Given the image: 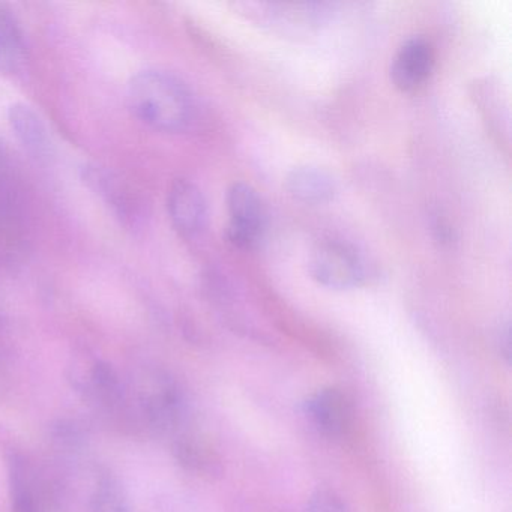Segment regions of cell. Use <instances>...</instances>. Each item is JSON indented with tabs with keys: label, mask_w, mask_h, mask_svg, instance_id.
Returning a JSON list of instances; mask_svg holds the SVG:
<instances>
[{
	"label": "cell",
	"mask_w": 512,
	"mask_h": 512,
	"mask_svg": "<svg viewBox=\"0 0 512 512\" xmlns=\"http://www.w3.org/2000/svg\"><path fill=\"white\" fill-rule=\"evenodd\" d=\"M92 512H130L118 485L104 481L98 485L92 496Z\"/></svg>",
	"instance_id": "cell-13"
},
{
	"label": "cell",
	"mask_w": 512,
	"mask_h": 512,
	"mask_svg": "<svg viewBox=\"0 0 512 512\" xmlns=\"http://www.w3.org/2000/svg\"><path fill=\"white\" fill-rule=\"evenodd\" d=\"M85 181L95 193L100 194L109 205H112L121 217H128L130 212L136 211L130 199V191L112 173L98 167H88L85 169Z\"/></svg>",
	"instance_id": "cell-11"
},
{
	"label": "cell",
	"mask_w": 512,
	"mask_h": 512,
	"mask_svg": "<svg viewBox=\"0 0 512 512\" xmlns=\"http://www.w3.org/2000/svg\"><path fill=\"white\" fill-rule=\"evenodd\" d=\"M290 196L307 205H322L334 199L338 184L331 172L319 166H298L287 175Z\"/></svg>",
	"instance_id": "cell-7"
},
{
	"label": "cell",
	"mask_w": 512,
	"mask_h": 512,
	"mask_svg": "<svg viewBox=\"0 0 512 512\" xmlns=\"http://www.w3.org/2000/svg\"><path fill=\"white\" fill-rule=\"evenodd\" d=\"M167 209L173 226L184 236H196L205 229L208 206L202 191L193 182L178 179L167 197Z\"/></svg>",
	"instance_id": "cell-5"
},
{
	"label": "cell",
	"mask_w": 512,
	"mask_h": 512,
	"mask_svg": "<svg viewBox=\"0 0 512 512\" xmlns=\"http://www.w3.org/2000/svg\"><path fill=\"white\" fill-rule=\"evenodd\" d=\"M8 121L17 140L29 154L34 155L35 158L49 157L52 149L49 130L32 107L26 104H14L8 110Z\"/></svg>",
	"instance_id": "cell-8"
},
{
	"label": "cell",
	"mask_w": 512,
	"mask_h": 512,
	"mask_svg": "<svg viewBox=\"0 0 512 512\" xmlns=\"http://www.w3.org/2000/svg\"><path fill=\"white\" fill-rule=\"evenodd\" d=\"M10 163L4 149L0 148V215L10 211Z\"/></svg>",
	"instance_id": "cell-15"
},
{
	"label": "cell",
	"mask_w": 512,
	"mask_h": 512,
	"mask_svg": "<svg viewBox=\"0 0 512 512\" xmlns=\"http://www.w3.org/2000/svg\"><path fill=\"white\" fill-rule=\"evenodd\" d=\"M128 103L140 121L155 130L176 133L193 119V97L187 86L166 71L148 70L128 83Z\"/></svg>",
	"instance_id": "cell-1"
},
{
	"label": "cell",
	"mask_w": 512,
	"mask_h": 512,
	"mask_svg": "<svg viewBox=\"0 0 512 512\" xmlns=\"http://www.w3.org/2000/svg\"><path fill=\"white\" fill-rule=\"evenodd\" d=\"M314 280L328 289L349 290L364 280V266L355 251L338 242H325L310 260Z\"/></svg>",
	"instance_id": "cell-3"
},
{
	"label": "cell",
	"mask_w": 512,
	"mask_h": 512,
	"mask_svg": "<svg viewBox=\"0 0 512 512\" xmlns=\"http://www.w3.org/2000/svg\"><path fill=\"white\" fill-rule=\"evenodd\" d=\"M227 209L229 241L239 248L256 247L266 227V209L259 193L245 182H236L227 193Z\"/></svg>",
	"instance_id": "cell-2"
},
{
	"label": "cell",
	"mask_w": 512,
	"mask_h": 512,
	"mask_svg": "<svg viewBox=\"0 0 512 512\" xmlns=\"http://www.w3.org/2000/svg\"><path fill=\"white\" fill-rule=\"evenodd\" d=\"M143 406L152 424L169 428L178 421L181 413V395L169 380H158L149 391H145Z\"/></svg>",
	"instance_id": "cell-9"
},
{
	"label": "cell",
	"mask_w": 512,
	"mask_h": 512,
	"mask_svg": "<svg viewBox=\"0 0 512 512\" xmlns=\"http://www.w3.org/2000/svg\"><path fill=\"white\" fill-rule=\"evenodd\" d=\"M434 67V50L422 37L409 38L392 59L391 80L400 91L413 92L421 88Z\"/></svg>",
	"instance_id": "cell-4"
},
{
	"label": "cell",
	"mask_w": 512,
	"mask_h": 512,
	"mask_svg": "<svg viewBox=\"0 0 512 512\" xmlns=\"http://www.w3.org/2000/svg\"><path fill=\"white\" fill-rule=\"evenodd\" d=\"M305 512H349V509L337 494L323 490L311 496Z\"/></svg>",
	"instance_id": "cell-14"
},
{
	"label": "cell",
	"mask_w": 512,
	"mask_h": 512,
	"mask_svg": "<svg viewBox=\"0 0 512 512\" xmlns=\"http://www.w3.org/2000/svg\"><path fill=\"white\" fill-rule=\"evenodd\" d=\"M26 61L22 31L11 11L0 4V70L17 73Z\"/></svg>",
	"instance_id": "cell-10"
},
{
	"label": "cell",
	"mask_w": 512,
	"mask_h": 512,
	"mask_svg": "<svg viewBox=\"0 0 512 512\" xmlns=\"http://www.w3.org/2000/svg\"><path fill=\"white\" fill-rule=\"evenodd\" d=\"M11 500L13 512H40L34 479L22 461L11 464Z\"/></svg>",
	"instance_id": "cell-12"
},
{
	"label": "cell",
	"mask_w": 512,
	"mask_h": 512,
	"mask_svg": "<svg viewBox=\"0 0 512 512\" xmlns=\"http://www.w3.org/2000/svg\"><path fill=\"white\" fill-rule=\"evenodd\" d=\"M305 413L317 430L329 437H338L350 422V407L338 389L325 388L311 395L304 404Z\"/></svg>",
	"instance_id": "cell-6"
}]
</instances>
